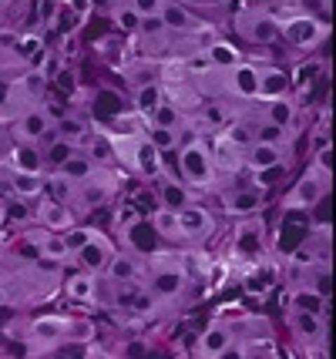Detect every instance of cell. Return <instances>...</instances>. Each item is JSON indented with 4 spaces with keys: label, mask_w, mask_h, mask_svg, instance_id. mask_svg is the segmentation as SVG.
Returning <instances> with one entry per match:
<instances>
[{
    "label": "cell",
    "mask_w": 336,
    "mask_h": 359,
    "mask_svg": "<svg viewBox=\"0 0 336 359\" xmlns=\"http://www.w3.org/2000/svg\"><path fill=\"white\" fill-rule=\"evenodd\" d=\"M178 172H182V182L192 188H215L219 185V168L212 161V151L206 148L202 135L189 131V138L178 141Z\"/></svg>",
    "instance_id": "1"
},
{
    "label": "cell",
    "mask_w": 336,
    "mask_h": 359,
    "mask_svg": "<svg viewBox=\"0 0 336 359\" xmlns=\"http://www.w3.org/2000/svg\"><path fill=\"white\" fill-rule=\"evenodd\" d=\"M279 31H283V37H286L293 47H300V50H313L316 44L326 41L330 24H326V20H316L313 14H293L289 20L279 24Z\"/></svg>",
    "instance_id": "2"
},
{
    "label": "cell",
    "mask_w": 336,
    "mask_h": 359,
    "mask_svg": "<svg viewBox=\"0 0 336 359\" xmlns=\"http://www.w3.org/2000/svg\"><path fill=\"white\" fill-rule=\"evenodd\" d=\"M326 185H330V175L320 172L316 165H309V172L296 182V188L286 195V202H283V208H313V205L320 202L323 195H326Z\"/></svg>",
    "instance_id": "3"
},
{
    "label": "cell",
    "mask_w": 336,
    "mask_h": 359,
    "mask_svg": "<svg viewBox=\"0 0 336 359\" xmlns=\"http://www.w3.org/2000/svg\"><path fill=\"white\" fill-rule=\"evenodd\" d=\"M178 229H182V238H189V242H199V238H206V235L215 232V215L202 208V205L189 202L185 208H178Z\"/></svg>",
    "instance_id": "4"
},
{
    "label": "cell",
    "mask_w": 336,
    "mask_h": 359,
    "mask_svg": "<svg viewBox=\"0 0 336 359\" xmlns=\"http://www.w3.org/2000/svg\"><path fill=\"white\" fill-rule=\"evenodd\" d=\"M232 343H236V332L225 326V323H208V329L199 336L195 356H206V359L229 356V353H232Z\"/></svg>",
    "instance_id": "5"
},
{
    "label": "cell",
    "mask_w": 336,
    "mask_h": 359,
    "mask_svg": "<svg viewBox=\"0 0 336 359\" xmlns=\"http://www.w3.org/2000/svg\"><path fill=\"white\" fill-rule=\"evenodd\" d=\"M236 31L242 37H249V41H256V44H272L276 37H279V20L272 14H239L236 17Z\"/></svg>",
    "instance_id": "6"
},
{
    "label": "cell",
    "mask_w": 336,
    "mask_h": 359,
    "mask_svg": "<svg viewBox=\"0 0 336 359\" xmlns=\"http://www.w3.org/2000/svg\"><path fill=\"white\" fill-rule=\"evenodd\" d=\"M286 158V144H269V141H253L246 151H242V165H249L256 175L272 172L279 168Z\"/></svg>",
    "instance_id": "7"
},
{
    "label": "cell",
    "mask_w": 336,
    "mask_h": 359,
    "mask_svg": "<svg viewBox=\"0 0 336 359\" xmlns=\"http://www.w3.org/2000/svg\"><path fill=\"white\" fill-rule=\"evenodd\" d=\"M159 17H161V24H165V31H178V34H208L212 31V27H206L199 17H192L189 7H182L175 0H165Z\"/></svg>",
    "instance_id": "8"
},
{
    "label": "cell",
    "mask_w": 336,
    "mask_h": 359,
    "mask_svg": "<svg viewBox=\"0 0 336 359\" xmlns=\"http://www.w3.org/2000/svg\"><path fill=\"white\" fill-rule=\"evenodd\" d=\"M222 202H225V212L236 215V219H242V215H256L259 208H262V202H266V188L262 185L236 188V191H225Z\"/></svg>",
    "instance_id": "9"
},
{
    "label": "cell",
    "mask_w": 336,
    "mask_h": 359,
    "mask_svg": "<svg viewBox=\"0 0 336 359\" xmlns=\"http://www.w3.org/2000/svg\"><path fill=\"white\" fill-rule=\"evenodd\" d=\"M262 238H266V222L256 219V215H242L236 222V238H232V245L239 255H256L262 249Z\"/></svg>",
    "instance_id": "10"
},
{
    "label": "cell",
    "mask_w": 336,
    "mask_h": 359,
    "mask_svg": "<svg viewBox=\"0 0 336 359\" xmlns=\"http://www.w3.org/2000/svg\"><path fill=\"white\" fill-rule=\"evenodd\" d=\"M48 128H51V114L44 108L20 111V118L14 121V141H41L48 138Z\"/></svg>",
    "instance_id": "11"
},
{
    "label": "cell",
    "mask_w": 336,
    "mask_h": 359,
    "mask_svg": "<svg viewBox=\"0 0 336 359\" xmlns=\"http://www.w3.org/2000/svg\"><path fill=\"white\" fill-rule=\"evenodd\" d=\"M74 255L81 259V266L88 269V272H98V269L108 266V259L114 255V245H112V238H108V235H101L95 229V235L88 238V245H84L81 252H74Z\"/></svg>",
    "instance_id": "12"
},
{
    "label": "cell",
    "mask_w": 336,
    "mask_h": 359,
    "mask_svg": "<svg viewBox=\"0 0 336 359\" xmlns=\"http://www.w3.org/2000/svg\"><path fill=\"white\" fill-rule=\"evenodd\" d=\"M225 84L236 97H256V84H259V67L249 61H239L236 67L225 71Z\"/></svg>",
    "instance_id": "13"
},
{
    "label": "cell",
    "mask_w": 336,
    "mask_h": 359,
    "mask_svg": "<svg viewBox=\"0 0 336 359\" xmlns=\"http://www.w3.org/2000/svg\"><path fill=\"white\" fill-rule=\"evenodd\" d=\"M159 182H161V205L165 208H172V212H178V208H185L189 202H195V191L192 185H185L182 178H175V175H159Z\"/></svg>",
    "instance_id": "14"
},
{
    "label": "cell",
    "mask_w": 336,
    "mask_h": 359,
    "mask_svg": "<svg viewBox=\"0 0 336 359\" xmlns=\"http://www.w3.org/2000/svg\"><path fill=\"white\" fill-rule=\"evenodd\" d=\"M27 242L34 245V252H37L41 259H51V262L71 259V252H67V245H65V235H58L54 229H48V232H27Z\"/></svg>",
    "instance_id": "15"
},
{
    "label": "cell",
    "mask_w": 336,
    "mask_h": 359,
    "mask_svg": "<svg viewBox=\"0 0 336 359\" xmlns=\"http://www.w3.org/2000/svg\"><path fill=\"white\" fill-rule=\"evenodd\" d=\"M131 172H138L142 178H159L165 175V165H161V151L152 144V141L138 138V148H135V161H131Z\"/></svg>",
    "instance_id": "16"
},
{
    "label": "cell",
    "mask_w": 336,
    "mask_h": 359,
    "mask_svg": "<svg viewBox=\"0 0 336 359\" xmlns=\"http://www.w3.org/2000/svg\"><path fill=\"white\" fill-rule=\"evenodd\" d=\"M208 151H212V161H215L219 172H239L242 168V148H236L222 131H215V141H212Z\"/></svg>",
    "instance_id": "17"
},
{
    "label": "cell",
    "mask_w": 336,
    "mask_h": 359,
    "mask_svg": "<svg viewBox=\"0 0 336 359\" xmlns=\"http://www.w3.org/2000/svg\"><path fill=\"white\" fill-rule=\"evenodd\" d=\"M7 161H11V172H44V155L34 148V141H14Z\"/></svg>",
    "instance_id": "18"
},
{
    "label": "cell",
    "mask_w": 336,
    "mask_h": 359,
    "mask_svg": "<svg viewBox=\"0 0 336 359\" xmlns=\"http://www.w3.org/2000/svg\"><path fill=\"white\" fill-rule=\"evenodd\" d=\"M289 84H293V81H289L283 71H276V67H266V71H259L256 97H262V101H276V97H286V94H289Z\"/></svg>",
    "instance_id": "19"
},
{
    "label": "cell",
    "mask_w": 336,
    "mask_h": 359,
    "mask_svg": "<svg viewBox=\"0 0 336 359\" xmlns=\"http://www.w3.org/2000/svg\"><path fill=\"white\" fill-rule=\"evenodd\" d=\"M145 125L148 128H175L178 131V128H185V114H182L172 101H165V97H161L159 104L145 114Z\"/></svg>",
    "instance_id": "20"
},
{
    "label": "cell",
    "mask_w": 336,
    "mask_h": 359,
    "mask_svg": "<svg viewBox=\"0 0 336 359\" xmlns=\"http://www.w3.org/2000/svg\"><path fill=\"white\" fill-rule=\"evenodd\" d=\"M105 269H108V279H112L114 285H125V282L135 285V282H138V272H142V266H138L131 255H118V252L108 259V266Z\"/></svg>",
    "instance_id": "21"
},
{
    "label": "cell",
    "mask_w": 336,
    "mask_h": 359,
    "mask_svg": "<svg viewBox=\"0 0 336 359\" xmlns=\"http://www.w3.org/2000/svg\"><path fill=\"white\" fill-rule=\"evenodd\" d=\"M330 296H323V292H316V285H300V289H293L289 292V306L293 309H309V313H323L326 316V302Z\"/></svg>",
    "instance_id": "22"
},
{
    "label": "cell",
    "mask_w": 336,
    "mask_h": 359,
    "mask_svg": "<svg viewBox=\"0 0 336 359\" xmlns=\"http://www.w3.org/2000/svg\"><path fill=\"white\" fill-rule=\"evenodd\" d=\"M236 346V356L242 359H259V356H279V346H276V339L272 336H253V339H242V343H232Z\"/></svg>",
    "instance_id": "23"
},
{
    "label": "cell",
    "mask_w": 336,
    "mask_h": 359,
    "mask_svg": "<svg viewBox=\"0 0 336 359\" xmlns=\"http://www.w3.org/2000/svg\"><path fill=\"white\" fill-rule=\"evenodd\" d=\"M37 219L44 222L48 229H67V225L74 222V215L67 212L65 202H58V198H48V202L37 205Z\"/></svg>",
    "instance_id": "24"
},
{
    "label": "cell",
    "mask_w": 336,
    "mask_h": 359,
    "mask_svg": "<svg viewBox=\"0 0 336 359\" xmlns=\"http://www.w3.org/2000/svg\"><path fill=\"white\" fill-rule=\"evenodd\" d=\"M54 135H58V138H65V141H71V144L78 148L81 141L88 138V125L81 121L78 114H58V125H54Z\"/></svg>",
    "instance_id": "25"
},
{
    "label": "cell",
    "mask_w": 336,
    "mask_h": 359,
    "mask_svg": "<svg viewBox=\"0 0 336 359\" xmlns=\"http://www.w3.org/2000/svg\"><path fill=\"white\" fill-rule=\"evenodd\" d=\"M14 188L20 198H41L48 188H44V172H11Z\"/></svg>",
    "instance_id": "26"
},
{
    "label": "cell",
    "mask_w": 336,
    "mask_h": 359,
    "mask_svg": "<svg viewBox=\"0 0 336 359\" xmlns=\"http://www.w3.org/2000/svg\"><path fill=\"white\" fill-rule=\"evenodd\" d=\"M65 292H67V299H74V302H95V276H88V272L67 276Z\"/></svg>",
    "instance_id": "27"
},
{
    "label": "cell",
    "mask_w": 336,
    "mask_h": 359,
    "mask_svg": "<svg viewBox=\"0 0 336 359\" xmlns=\"http://www.w3.org/2000/svg\"><path fill=\"white\" fill-rule=\"evenodd\" d=\"M152 229L165 238V242H182V229H178V215L172 212V208H165L161 205L159 212L152 215Z\"/></svg>",
    "instance_id": "28"
},
{
    "label": "cell",
    "mask_w": 336,
    "mask_h": 359,
    "mask_svg": "<svg viewBox=\"0 0 336 359\" xmlns=\"http://www.w3.org/2000/svg\"><path fill=\"white\" fill-rule=\"evenodd\" d=\"M206 57L212 61V67H219V71H229V67H236V64L242 61L239 50L232 44H225V41H212L206 50Z\"/></svg>",
    "instance_id": "29"
},
{
    "label": "cell",
    "mask_w": 336,
    "mask_h": 359,
    "mask_svg": "<svg viewBox=\"0 0 336 359\" xmlns=\"http://www.w3.org/2000/svg\"><path fill=\"white\" fill-rule=\"evenodd\" d=\"M81 144L88 148V158H91L95 165H101V168H105V165H114V148H112V138H108V135H101V138H98V135H88Z\"/></svg>",
    "instance_id": "30"
},
{
    "label": "cell",
    "mask_w": 336,
    "mask_h": 359,
    "mask_svg": "<svg viewBox=\"0 0 336 359\" xmlns=\"http://www.w3.org/2000/svg\"><path fill=\"white\" fill-rule=\"evenodd\" d=\"M44 188H51V198H58V202H65L67 205V198H74L78 195V182H71L65 172H54L51 175H44Z\"/></svg>",
    "instance_id": "31"
},
{
    "label": "cell",
    "mask_w": 336,
    "mask_h": 359,
    "mask_svg": "<svg viewBox=\"0 0 336 359\" xmlns=\"http://www.w3.org/2000/svg\"><path fill=\"white\" fill-rule=\"evenodd\" d=\"M222 135L232 141L236 148H242V151H246V148L256 141V125H253V121H246V118H239V121L232 118V121L222 128Z\"/></svg>",
    "instance_id": "32"
},
{
    "label": "cell",
    "mask_w": 336,
    "mask_h": 359,
    "mask_svg": "<svg viewBox=\"0 0 336 359\" xmlns=\"http://www.w3.org/2000/svg\"><path fill=\"white\" fill-rule=\"evenodd\" d=\"M58 172H65L71 182H78V185H81V182H88V178L98 172V165H95V161H91L88 155H78V151H74V155L67 158V161L61 165V168H58Z\"/></svg>",
    "instance_id": "33"
},
{
    "label": "cell",
    "mask_w": 336,
    "mask_h": 359,
    "mask_svg": "<svg viewBox=\"0 0 336 359\" xmlns=\"http://www.w3.org/2000/svg\"><path fill=\"white\" fill-rule=\"evenodd\" d=\"M161 97V81H148V84H142V88H135V108H138V118H145L148 111L159 104Z\"/></svg>",
    "instance_id": "34"
},
{
    "label": "cell",
    "mask_w": 336,
    "mask_h": 359,
    "mask_svg": "<svg viewBox=\"0 0 336 359\" xmlns=\"http://www.w3.org/2000/svg\"><path fill=\"white\" fill-rule=\"evenodd\" d=\"M74 151H78V148H74L71 141L58 138V135H48V155H44V161H48V165H54V168H61V165H65Z\"/></svg>",
    "instance_id": "35"
},
{
    "label": "cell",
    "mask_w": 336,
    "mask_h": 359,
    "mask_svg": "<svg viewBox=\"0 0 336 359\" xmlns=\"http://www.w3.org/2000/svg\"><path fill=\"white\" fill-rule=\"evenodd\" d=\"M293 118H296V104H293L289 97H276V101H269V114H266V121L289 128L293 125Z\"/></svg>",
    "instance_id": "36"
},
{
    "label": "cell",
    "mask_w": 336,
    "mask_h": 359,
    "mask_svg": "<svg viewBox=\"0 0 336 359\" xmlns=\"http://www.w3.org/2000/svg\"><path fill=\"white\" fill-rule=\"evenodd\" d=\"M114 27L125 34H142V14L131 7V4H125V7H114Z\"/></svg>",
    "instance_id": "37"
},
{
    "label": "cell",
    "mask_w": 336,
    "mask_h": 359,
    "mask_svg": "<svg viewBox=\"0 0 336 359\" xmlns=\"http://www.w3.org/2000/svg\"><path fill=\"white\" fill-rule=\"evenodd\" d=\"M272 282H276V272L269 269H253V272H246V292L249 296H262V292H269Z\"/></svg>",
    "instance_id": "38"
},
{
    "label": "cell",
    "mask_w": 336,
    "mask_h": 359,
    "mask_svg": "<svg viewBox=\"0 0 336 359\" xmlns=\"http://www.w3.org/2000/svg\"><path fill=\"white\" fill-rule=\"evenodd\" d=\"M17 84H24V97L31 101V104H41L44 97H48V78H41V71H31L24 81H17Z\"/></svg>",
    "instance_id": "39"
},
{
    "label": "cell",
    "mask_w": 336,
    "mask_h": 359,
    "mask_svg": "<svg viewBox=\"0 0 336 359\" xmlns=\"http://www.w3.org/2000/svg\"><path fill=\"white\" fill-rule=\"evenodd\" d=\"M145 138L152 141L161 155H165V151H175V148H178V131H175V128H148V131H145Z\"/></svg>",
    "instance_id": "40"
},
{
    "label": "cell",
    "mask_w": 336,
    "mask_h": 359,
    "mask_svg": "<svg viewBox=\"0 0 336 359\" xmlns=\"http://www.w3.org/2000/svg\"><path fill=\"white\" fill-rule=\"evenodd\" d=\"M95 235V229H84V225H67L65 229V245L67 252L74 255V252H81L84 245H88V238Z\"/></svg>",
    "instance_id": "41"
},
{
    "label": "cell",
    "mask_w": 336,
    "mask_h": 359,
    "mask_svg": "<svg viewBox=\"0 0 336 359\" xmlns=\"http://www.w3.org/2000/svg\"><path fill=\"white\" fill-rule=\"evenodd\" d=\"M65 339H67V343H74V346L91 343V339H95V326H91V323H84V319H78V323H67Z\"/></svg>",
    "instance_id": "42"
},
{
    "label": "cell",
    "mask_w": 336,
    "mask_h": 359,
    "mask_svg": "<svg viewBox=\"0 0 336 359\" xmlns=\"http://www.w3.org/2000/svg\"><path fill=\"white\" fill-rule=\"evenodd\" d=\"M256 141H269V144H286V128L272 125V121H259L256 125Z\"/></svg>",
    "instance_id": "43"
},
{
    "label": "cell",
    "mask_w": 336,
    "mask_h": 359,
    "mask_svg": "<svg viewBox=\"0 0 336 359\" xmlns=\"http://www.w3.org/2000/svg\"><path fill=\"white\" fill-rule=\"evenodd\" d=\"M37 14H41V24H44L48 31H54V27H58V17H61V0H41Z\"/></svg>",
    "instance_id": "44"
},
{
    "label": "cell",
    "mask_w": 336,
    "mask_h": 359,
    "mask_svg": "<svg viewBox=\"0 0 336 359\" xmlns=\"http://www.w3.org/2000/svg\"><path fill=\"white\" fill-rule=\"evenodd\" d=\"M152 349H155V343H152V339H148V336H138V339H128V343L121 346V353H118V356H148V353H152Z\"/></svg>",
    "instance_id": "45"
},
{
    "label": "cell",
    "mask_w": 336,
    "mask_h": 359,
    "mask_svg": "<svg viewBox=\"0 0 336 359\" xmlns=\"http://www.w3.org/2000/svg\"><path fill=\"white\" fill-rule=\"evenodd\" d=\"M41 57H44V61H41V78H48V84H51V81L61 74L65 57H61V54H54V50H51V54H41Z\"/></svg>",
    "instance_id": "46"
},
{
    "label": "cell",
    "mask_w": 336,
    "mask_h": 359,
    "mask_svg": "<svg viewBox=\"0 0 336 359\" xmlns=\"http://www.w3.org/2000/svg\"><path fill=\"white\" fill-rule=\"evenodd\" d=\"M313 165L326 175L333 172V141H326V144H320V148L313 151Z\"/></svg>",
    "instance_id": "47"
},
{
    "label": "cell",
    "mask_w": 336,
    "mask_h": 359,
    "mask_svg": "<svg viewBox=\"0 0 336 359\" xmlns=\"http://www.w3.org/2000/svg\"><path fill=\"white\" fill-rule=\"evenodd\" d=\"M161 4H165V0H131V7L142 17H155L161 11Z\"/></svg>",
    "instance_id": "48"
},
{
    "label": "cell",
    "mask_w": 336,
    "mask_h": 359,
    "mask_svg": "<svg viewBox=\"0 0 336 359\" xmlns=\"http://www.w3.org/2000/svg\"><path fill=\"white\" fill-rule=\"evenodd\" d=\"M37 47H41L37 37H24V41H17V54H20V57H27V54H34Z\"/></svg>",
    "instance_id": "49"
},
{
    "label": "cell",
    "mask_w": 336,
    "mask_h": 359,
    "mask_svg": "<svg viewBox=\"0 0 336 359\" xmlns=\"http://www.w3.org/2000/svg\"><path fill=\"white\" fill-rule=\"evenodd\" d=\"M125 4H131V0H114V7H125Z\"/></svg>",
    "instance_id": "50"
},
{
    "label": "cell",
    "mask_w": 336,
    "mask_h": 359,
    "mask_svg": "<svg viewBox=\"0 0 336 359\" xmlns=\"http://www.w3.org/2000/svg\"><path fill=\"white\" fill-rule=\"evenodd\" d=\"M0 302H4V285H0Z\"/></svg>",
    "instance_id": "51"
},
{
    "label": "cell",
    "mask_w": 336,
    "mask_h": 359,
    "mask_svg": "<svg viewBox=\"0 0 336 359\" xmlns=\"http://www.w3.org/2000/svg\"><path fill=\"white\" fill-rule=\"evenodd\" d=\"M0 111H4V108H0ZM0 121H4V114H0Z\"/></svg>",
    "instance_id": "52"
}]
</instances>
